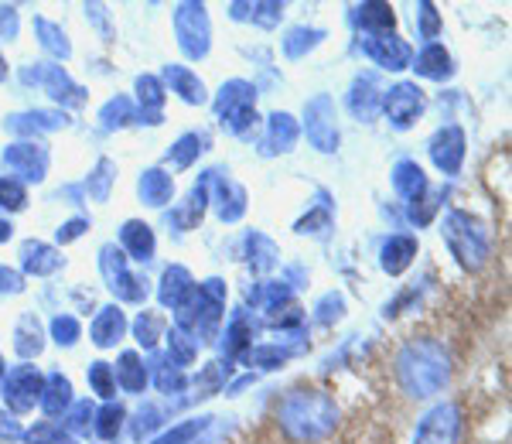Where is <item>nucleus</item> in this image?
I'll return each instance as SVG.
<instances>
[{"label": "nucleus", "mask_w": 512, "mask_h": 444, "mask_svg": "<svg viewBox=\"0 0 512 444\" xmlns=\"http://www.w3.org/2000/svg\"><path fill=\"white\" fill-rule=\"evenodd\" d=\"M120 250H123V253H130V260H137V263H147V260H151V257H154V250H158L151 226H147V222H140V219L123 222V229H120Z\"/></svg>", "instance_id": "nucleus-16"}, {"label": "nucleus", "mask_w": 512, "mask_h": 444, "mask_svg": "<svg viewBox=\"0 0 512 444\" xmlns=\"http://www.w3.org/2000/svg\"><path fill=\"white\" fill-rule=\"evenodd\" d=\"M21 287H24V277L18 274V270L0 267V294H18Z\"/></svg>", "instance_id": "nucleus-58"}, {"label": "nucleus", "mask_w": 512, "mask_h": 444, "mask_svg": "<svg viewBox=\"0 0 512 444\" xmlns=\"http://www.w3.org/2000/svg\"><path fill=\"white\" fill-rule=\"evenodd\" d=\"M451 376V359L437 339H410L396 352V380L417 400H427L444 390Z\"/></svg>", "instance_id": "nucleus-1"}, {"label": "nucleus", "mask_w": 512, "mask_h": 444, "mask_svg": "<svg viewBox=\"0 0 512 444\" xmlns=\"http://www.w3.org/2000/svg\"><path fill=\"white\" fill-rule=\"evenodd\" d=\"M277 424L294 441H318L338 424V407L321 390H291L277 407Z\"/></svg>", "instance_id": "nucleus-2"}, {"label": "nucleus", "mask_w": 512, "mask_h": 444, "mask_svg": "<svg viewBox=\"0 0 512 444\" xmlns=\"http://www.w3.org/2000/svg\"><path fill=\"white\" fill-rule=\"evenodd\" d=\"M250 349H253V322L246 318V311H236L226 335H222V352H226L229 359H236V356H246Z\"/></svg>", "instance_id": "nucleus-30"}, {"label": "nucleus", "mask_w": 512, "mask_h": 444, "mask_svg": "<svg viewBox=\"0 0 512 444\" xmlns=\"http://www.w3.org/2000/svg\"><path fill=\"white\" fill-rule=\"evenodd\" d=\"M205 185H209V195L216 199V212L222 222H236L246 212V192L233 178H226L222 171H205Z\"/></svg>", "instance_id": "nucleus-13"}, {"label": "nucleus", "mask_w": 512, "mask_h": 444, "mask_svg": "<svg viewBox=\"0 0 512 444\" xmlns=\"http://www.w3.org/2000/svg\"><path fill=\"white\" fill-rule=\"evenodd\" d=\"M137 192H140V199H144L147 205L161 209V205H168L171 195H175V178H171L168 171H161V168H147L144 175H140V182H137Z\"/></svg>", "instance_id": "nucleus-21"}, {"label": "nucleus", "mask_w": 512, "mask_h": 444, "mask_svg": "<svg viewBox=\"0 0 512 444\" xmlns=\"http://www.w3.org/2000/svg\"><path fill=\"white\" fill-rule=\"evenodd\" d=\"M195 356H198V342L188 332H181V328H171V335H168V359L171 363H175L178 369L192 366Z\"/></svg>", "instance_id": "nucleus-39"}, {"label": "nucleus", "mask_w": 512, "mask_h": 444, "mask_svg": "<svg viewBox=\"0 0 512 444\" xmlns=\"http://www.w3.org/2000/svg\"><path fill=\"white\" fill-rule=\"evenodd\" d=\"M7 79V65H4V59H0V82Z\"/></svg>", "instance_id": "nucleus-63"}, {"label": "nucleus", "mask_w": 512, "mask_h": 444, "mask_svg": "<svg viewBox=\"0 0 512 444\" xmlns=\"http://www.w3.org/2000/svg\"><path fill=\"white\" fill-rule=\"evenodd\" d=\"M24 202H28V195H24V185L14 182V178H0V209L18 212V209H24Z\"/></svg>", "instance_id": "nucleus-51"}, {"label": "nucleus", "mask_w": 512, "mask_h": 444, "mask_svg": "<svg viewBox=\"0 0 512 444\" xmlns=\"http://www.w3.org/2000/svg\"><path fill=\"white\" fill-rule=\"evenodd\" d=\"M253 103H256V89L246 79H233V82H226V86L219 89L216 113L226 120V117H233V113L253 110Z\"/></svg>", "instance_id": "nucleus-20"}, {"label": "nucleus", "mask_w": 512, "mask_h": 444, "mask_svg": "<svg viewBox=\"0 0 512 444\" xmlns=\"http://www.w3.org/2000/svg\"><path fill=\"white\" fill-rule=\"evenodd\" d=\"M431 158L444 175H458L461 161H465V130L458 123H448L434 134L431 141Z\"/></svg>", "instance_id": "nucleus-15"}, {"label": "nucleus", "mask_w": 512, "mask_h": 444, "mask_svg": "<svg viewBox=\"0 0 512 444\" xmlns=\"http://www.w3.org/2000/svg\"><path fill=\"white\" fill-rule=\"evenodd\" d=\"M205 144H209V137L205 134H185V137H178V144L168 151V161L175 164V168H188L198 154L205 151Z\"/></svg>", "instance_id": "nucleus-40"}, {"label": "nucleus", "mask_w": 512, "mask_h": 444, "mask_svg": "<svg viewBox=\"0 0 512 444\" xmlns=\"http://www.w3.org/2000/svg\"><path fill=\"white\" fill-rule=\"evenodd\" d=\"M7 240H11V222L0 219V243H7Z\"/></svg>", "instance_id": "nucleus-62"}, {"label": "nucleus", "mask_w": 512, "mask_h": 444, "mask_svg": "<svg viewBox=\"0 0 512 444\" xmlns=\"http://www.w3.org/2000/svg\"><path fill=\"white\" fill-rule=\"evenodd\" d=\"M21 267L35 277H48L62 267V253L48 243H38V240H28L21 246Z\"/></svg>", "instance_id": "nucleus-19"}, {"label": "nucleus", "mask_w": 512, "mask_h": 444, "mask_svg": "<svg viewBox=\"0 0 512 444\" xmlns=\"http://www.w3.org/2000/svg\"><path fill=\"white\" fill-rule=\"evenodd\" d=\"M362 52H366L376 65H383V69H390V72H400V69H407V65L414 62L410 45L403 38H396L393 31H386V35H366V38H362Z\"/></svg>", "instance_id": "nucleus-12"}, {"label": "nucleus", "mask_w": 512, "mask_h": 444, "mask_svg": "<svg viewBox=\"0 0 512 444\" xmlns=\"http://www.w3.org/2000/svg\"><path fill=\"white\" fill-rule=\"evenodd\" d=\"M379 106H383L386 120L396 130H407L420 117V110H424V93H420V86H414V82H396L393 89L383 93V103Z\"/></svg>", "instance_id": "nucleus-10"}, {"label": "nucleus", "mask_w": 512, "mask_h": 444, "mask_svg": "<svg viewBox=\"0 0 512 444\" xmlns=\"http://www.w3.org/2000/svg\"><path fill=\"white\" fill-rule=\"evenodd\" d=\"M99 120H103L106 130H120V127H127V123L137 120V106L130 96H113V100L99 110Z\"/></svg>", "instance_id": "nucleus-35"}, {"label": "nucleus", "mask_w": 512, "mask_h": 444, "mask_svg": "<svg viewBox=\"0 0 512 444\" xmlns=\"http://www.w3.org/2000/svg\"><path fill=\"white\" fill-rule=\"evenodd\" d=\"M393 188H396V195L400 199H407V202H417L420 195L427 192V178H424V168H420L417 161H396V168H393Z\"/></svg>", "instance_id": "nucleus-25"}, {"label": "nucleus", "mask_w": 512, "mask_h": 444, "mask_svg": "<svg viewBox=\"0 0 512 444\" xmlns=\"http://www.w3.org/2000/svg\"><path fill=\"white\" fill-rule=\"evenodd\" d=\"M89 386H93L103 400H110L113 393H117V376H113V366L110 363H93V366H89Z\"/></svg>", "instance_id": "nucleus-50"}, {"label": "nucleus", "mask_w": 512, "mask_h": 444, "mask_svg": "<svg viewBox=\"0 0 512 444\" xmlns=\"http://www.w3.org/2000/svg\"><path fill=\"white\" fill-rule=\"evenodd\" d=\"M96 421V410L89 400H72V407L65 410V431L69 434H86Z\"/></svg>", "instance_id": "nucleus-46"}, {"label": "nucleus", "mask_w": 512, "mask_h": 444, "mask_svg": "<svg viewBox=\"0 0 512 444\" xmlns=\"http://www.w3.org/2000/svg\"><path fill=\"white\" fill-rule=\"evenodd\" d=\"M304 120H308V141L318 147V151H335L338 147V127H335V103L328 93L315 96L304 110Z\"/></svg>", "instance_id": "nucleus-11"}, {"label": "nucleus", "mask_w": 512, "mask_h": 444, "mask_svg": "<svg viewBox=\"0 0 512 444\" xmlns=\"http://www.w3.org/2000/svg\"><path fill=\"white\" fill-rule=\"evenodd\" d=\"M379 103H383V93H379L376 79L373 76H359L352 82V93H349V110L359 120H373L379 113Z\"/></svg>", "instance_id": "nucleus-23"}, {"label": "nucleus", "mask_w": 512, "mask_h": 444, "mask_svg": "<svg viewBox=\"0 0 512 444\" xmlns=\"http://www.w3.org/2000/svg\"><path fill=\"white\" fill-rule=\"evenodd\" d=\"M226 373H229L226 366L209 363V366L202 369V373H198V380H195V383H198V390H202L205 397H209V393H219L222 386H226Z\"/></svg>", "instance_id": "nucleus-52"}, {"label": "nucleus", "mask_w": 512, "mask_h": 444, "mask_svg": "<svg viewBox=\"0 0 512 444\" xmlns=\"http://www.w3.org/2000/svg\"><path fill=\"white\" fill-rule=\"evenodd\" d=\"M0 28L14 38V31H18V14H14V7H0Z\"/></svg>", "instance_id": "nucleus-61"}, {"label": "nucleus", "mask_w": 512, "mask_h": 444, "mask_svg": "<svg viewBox=\"0 0 512 444\" xmlns=\"http://www.w3.org/2000/svg\"><path fill=\"white\" fill-rule=\"evenodd\" d=\"M113 376H117V386L127 393H144L147 386V366L137 352H123L120 363L113 366Z\"/></svg>", "instance_id": "nucleus-32"}, {"label": "nucleus", "mask_w": 512, "mask_h": 444, "mask_svg": "<svg viewBox=\"0 0 512 444\" xmlns=\"http://www.w3.org/2000/svg\"><path fill=\"white\" fill-rule=\"evenodd\" d=\"M41 325L35 315H24L18 322V332H14V349H18L21 359H35L41 352Z\"/></svg>", "instance_id": "nucleus-34"}, {"label": "nucleus", "mask_w": 512, "mask_h": 444, "mask_svg": "<svg viewBox=\"0 0 512 444\" xmlns=\"http://www.w3.org/2000/svg\"><path fill=\"white\" fill-rule=\"evenodd\" d=\"M41 386H45V376H41L38 366H18V369H11V373H4V380H0V397H4V404L11 407L14 414H28L41 400Z\"/></svg>", "instance_id": "nucleus-8"}, {"label": "nucleus", "mask_w": 512, "mask_h": 444, "mask_svg": "<svg viewBox=\"0 0 512 444\" xmlns=\"http://www.w3.org/2000/svg\"><path fill=\"white\" fill-rule=\"evenodd\" d=\"M65 127V113L59 110H31V113H14L7 117V130L21 137H35V134H48V130Z\"/></svg>", "instance_id": "nucleus-17"}, {"label": "nucleus", "mask_w": 512, "mask_h": 444, "mask_svg": "<svg viewBox=\"0 0 512 444\" xmlns=\"http://www.w3.org/2000/svg\"><path fill=\"white\" fill-rule=\"evenodd\" d=\"M441 233L461 267H468V270L485 267V260H489V236H485V229L478 226L468 212H458V209L448 212Z\"/></svg>", "instance_id": "nucleus-4"}, {"label": "nucleus", "mask_w": 512, "mask_h": 444, "mask_svg": "<svg viewBox=\"0 0 512 444\" xmlns=\"http://www.w3.org/2000/svg\"><path fill=\"white\" fill-rule=\"evenodd\" d=\"M294 349H284V345H256V349L246 352V359H250L253 366H263V369H277L280 363H287V356H291Z\"/></svg>", "instance_id": "nucleus-48"}, {"label": "nucleus", "mask_w": 512, "mask_h": 444, "mask_svg": "<svg viewBox=\"0 0 512 444\" xmlns=\"http://www.w3.org/2000/svg\"><path fill=\"white\" fill-rule=\"evenodd\" d=\"M4 164L14 175H21L24 182H41L48 171V151L35 141H21L4 151Z\"/></svg>", "instance_id": "nucleus-14"}, {"label": "nucleus", "mask_w": 512, "mask_h": 444, "mask_svg": "<svg viewBox=\"0 0 512 444\" xmlns=\"http://www.w3.org/2000/svg\"><path fill=\"white\" fill-rule=\"evenodd\" d=\"M161 424H164V421H161V414H158V410H151V407H147V410H140V417H137V424H134V434H137V438H144V434L158 431Z\"/></svg>", "instance_id": "nucleus-55"}, {"label": "nucleus", "mask_w": 512, "mask_h": 444, "mask_svg": "<svg viewBox=\"0 0 512 444\" xmlns=\"http://www.w3.org/2000/svg\"><path fill=\"white\" fill-rule=\"evenodd\" d=\"M164 328H168V322H164L161 315H154V311H144V315L134 322V335L137 342L144 345V349H154L158 345V339L164 335Z\"/></svg>", "instance_id": "nucleus-43"}, {"label": "nucleus", "mask_w": 512, "mask_h": 444, "mask_svg": "<svg viewBox=\"0 0 512 444\" xmlns=\"http://www.w3.org/2000/svg\"><path fill=\"white\" fill-rule=\"evenodd\" d=\"M414 69L420 72V76L427 79H448L451 76V55L444 45H437V41H431V45L420 48V55L414 59Z\"/></svg>", "instance_id": "nucleus-31"}, {"label": "nucleus", "mask_w": 512, "mask_h": 444, "mask_svg": "<svg viewBox=\"0 0 512 444\" xmlns=\"http://www.w3.org/2000/svg\"><path fill=\"white\" fill-rule=\"evenodd\" d=\"M461 431H465V417H461L458 404H437L427 410L417 424L414 444H458Z\"/></svg>", "instance_id": "nucleus-7"}, {"label": "nucleus", "mask_w": 512, "mask_h": 444, "mask_svg": "<svg viewBox=\"0 0 512 444\" xmlns=\"http://www.w3.org/2000/svg\"><path fill=\"white\" fill-rule=\"evenodd\" d=\"M342 308H345L342 298H338V294H328V298L318 304V318L321 322H332V318L342 315Z\"/></svg>", "instance_id": "nucleus-57"}, {"label": "nucleus", "mask_w": 512, "mask_h": 444, "mask_svg": "<svg viewBox=\"0 0 512 444\" xmlns=\"http://www.w3.org/2000/svg\"><path fill=\"white\" fill-rule=\"evenodd\" d=\"M192 291H195V281H192V274H188L185 267H168V270H164L161 291H158L164 308H171V311L181 308V301H185Z\"/></svg>", "instance_id": "nucleus-26"}, {"label": "nucleus", "mask_w": 512, "mask_h": 444, "mask_svg": "<svg viewBox=\"0 0 512 444\" xmlns=\"http://www.w3.org/2000/svg\"><path fill=\"white\" fill-rule=\"evenodd\" d=\"M352 21L362 35H386V31H393V24H396L390 4H359L352 14Z\"/></svg>", "instance_id": "nucleus-27"}, {"label": "nucleus", "mask_w": 512, "mask_h": 444, "mask_svg": "<svg viewBox=\"0 0 512 444\" xmlns=\"http://www.w3.org/2000/svg\"><path fill=\"white\" fill-rule=\"evenodd\" d=\"M417 257V240L414 236H390L383 243V270L386 274H403Z\"/></svg>", "instance_id": "nucleus-29"}, {"label": "nucleus", "mask_w": 512, "mask_h": 444, "mask_svg": "<svg viewBox=\"0 0 512 444\" xmlns=\"http://www.w3.org/2000/svg\"><path fill=\"white\" fill-rule=\"evenodd\" d=\"M222 308H226V284L205 281L181 301V308H175V328L188 332L195 342H209L222 322Z\"/></svg>", "instance_id": "nucleus-3"}, {"label": "nucleus", "mask_w": 512, "mask_h": 444, "mask_svg": "<svg viewBox=\"0 0 512 444\" xmlns=\"http://www.w3.org/2000/svg\"><path fill=\"white\" fill-rule=\"evenodd\" d=\"M35 31H38V41H41V48L45 52H52L55 59H69L72 55V45H69V38H65V31L59 28V24H52V21H45V18H35Z\"/></svg>", "instance_id": "nucleus-36"}, {"label": "nucleus", "mask_w": 512, "mask_h": 444, "mask_svg": "<svg viewBox=\"0 0 512 444\" xmlns=\"http://www.w3.org/2000/svg\"><path fill=\"white\" fill-rule=\"evenodd\" d=\"M24 441H28V444H76V438H72V434L65 431L62 424H55V421L35 424L28 434H24Z\"/></svg>", "instance_id": "nucleus-44"}, {"label": "nucleus", "mask_w": 512, "mask_h": 444, "mask_svg": "<svg viewBox=\"0 0 512 444\" xmlns=\"http://www.w3.org/2000/svg\"><path fill=\"white\" fill-rule=\"evenodd\" d=\"M325 226H328V212H311V216L297 222V233H321Z\"/></svg>", "instance_id": "nucleus-59"}, {"label": "nucleus", "mask_w": 512, "mask_h": 444, "mask_svg": "<svg viewBox=\"0 0 512 444\" xmlns=\"http://www.w3.org/2000/svg\"><path fill=\"white\" fill-rule=\"evenodd\" d=\"M21 438H24L21 424L7 410H0V441H21Z\"/></svg>", "instance_id": "nucleus-56"}, {"label": "nucleus", "mask_w": 512, "mask_h": 444, "mask_svg": "<svg viewBox=\"0 0 512 444\" xmlns=\"http://www.w3.org/2000/svg\"><path fill=\"white\" fill-rule=\"evenodd\" d=\"M147 376H154V383H158L161 393H178L181 386H185V376H181V369L171 363V359H164V356L151 359V369H147Z\"/></svg>", "instance_id": "nucleus-38"}, {"label": "nucleus", "mask_w": 512, "mask_h": 444, "mask_svg": "<svg viewBox=\"0 0 512 444\" xmlns=\"http://www.w3.org/2000/svg\"><path fill=\"white\" fill-rule=\"evenodd\" d=\"M41 410H45L48 417H62L65 410L72 407V383H69V376H62V373H52V376H45V386H41Z\"/></svg>", "instance_id": "nucleus-22"}, {"label": "nucleus", "mask_w": 512, "mask_h": 444, "mask_svg": "<svg viewBox=\"0 0 512 444\" xmlns=\"http://www.w3.org/2000/svg\"><path fill=\"white\" fill-rule=\"evenodd\" d=\"M89 229V219H72V222H65V226L59 229V243H72V240H79L82 233Z\"/></svg>", "instance_id": "nucleus-60"}, {"label": "nucleus", "mask_w": 512, "mask_h": 444, "mask_svg": "<svg viewBox=\"0 0 512 444\" xmlns=\"http://www.w3.org/2000/svg\"><path fill=\"white\" fill-rule=\"evenodd\" d=\"M24 82H38V86H45V93L52 96L55 103L62 106H82L86 103V89L76 86V82L69 79V72L62 69V65H48V62H38L35 69H24Z\"/></svg>", "instance_id": "nucleus-9"}, {"label": "nucleus", "mask_w": 512, "mask_h": 444, "mask_svg": "<svg viewBox=\"0 0 512 444\" xmlns=\"http://www.w3.org/2000/svg\"><path fill=\"white\" fill-rule=\"evenodd\" d=\"M123 332H127V318H123V311L117 308V304L99 308V315L93 318V325H89V335H93V342L99 345V349L117 345L123 339Z\"/></svg>", "instance_id": "nucleus-18"}, {"label": "nucleus", "mask_w": 512, "mask_h": 444, "mask_svg": "<svg viewBox=\"0 0 512 444\" xmlns=\"http://www.w3.org/2000/svg\"><path fill=\"white\" fill-rule=\"evenodd\" d=\"M164 79H168L171 93H178L185 103H192V106L205 103V86L192 69H185V65H168V69H164Z\"/></svg>", "instance_id": "nucleus-28"}, {"label": "nucleus", "mask_w": 512, "mask_h": 444, "mask_svg": "<svg viewBox=\"0 0 512 444\" xmlns=\"http://www.w3.org/2000/svg\"><path fill=\"white\" fill-rule=\"evenodd\" d=\"M297 144V123L291 113H274L267 120V137H263V154H284Z\"/></svg>", "instance_id": "nucleus-24"}, {"label": "nucleus", "mask_w": 512, "mask_h": 444, "mask_svg": "<svg viewBox=\"0 0 512 444\" xmlns=\"http://www.w3.org/2000/svg\"><path fill=\"white\" fill-rule=\"evenodd\" d=\"M250 267L256 274H267V270L277 267V243L263 233H250Z\"/></svg>", "instance_id": "nucleus-37"}, {"label": "nucleus", "mask_w": 512, "mask_h": 444, "mask_svg": "<svg viewBox=\"0 0 512 444\" xmlns=\"http://www.w3.org/2000/svg\"><path fill=\"white\" fill-rule=\"evenodd\" d=\"M205 424H209V417H198V421H181L178 427H171L168 434H161V438L151 441V444H192V438L202 434Z\"/></svg>", "instance_id": "nucleus-49"}, {"label": "nucleus", "mask_w": 512, "mask_h": 444, "mask_svg": "<svg viewBox=\"0 0 512 444\" xmlns=\"http://www.w3.org/2000/svg\"><path fill=\"white\" fill-rule=\"evenodd\" d=\"M0 380H4V366H0Z\"/></svg>", "instance_id": "nucleus-64"}, {"label": "nucleus", "mask_w": 512, "mask_h": 444, "mask_svg": "<svg viewBox=\"0 0 512 444\" xmlns=\"http://www.w3.org/2000/svg\"><path fill=\"white\" fill-rule=\"evenodd\" d=\"M284 14V4H233V18H250L260 28H274Z\"/></svg>", "instance_id": "nucleus-41"}, {"label": "nucleus", "mask_w": 512, "mask_h": 444, "mask_svg": "<svg viewBox=\"0 0 512 444\" xmlns=\"http://www.w3.org/2000/svg\"><path fill=\"white\" fill-rule=\"evenodd\" d=\"M321 38H325V31H318V28H294L291 35L284 38V55L287 59H301V55H308Z\"/></svg>", "instance_id": "nucleus-42"}, {"label": "nucleus", "mask_w": 512, "mask_h": 444, "mask_svg": "<svg viewBox=\"0 0 512 444\" xmlns=\"http://www.w3.org/2000/svg\"><path fill=\"white\" fill-rule=\"evenodd\" d=\"M123 417H127V410H123L120 404H106V407L96 414V421H93L96 434H99L103 441H113V438L120 434V427H123Z\"/></svg>", "instance_id": "nucleus-45"}, {"label": "nucleus", "mask_w": 512, "mask_h": 444, "mask_svg": "<svg viewBox=\"0 0 512 444\" xmlns=\"http://www.w3.org/2000/svg\"><path fill=\"white\" fill-rule=\"evenodd\" d=\"M175 35L178 45L188 59H205L212 45V28H209V14L202 4H178L175 11Z\"/></svg>", "instance_id": "nucleus-6"}, {"label": "nucleus", "mask_w": 512, "mask_h": 444, "mask_svg": "<svg viewBox=\"0 0 512 444\" xmlns=\"http://www.w3.org/2000/svg\"><path fill=\"white\" fill-rule=\"evenodd\" d=\"M99 270H103L106 277V287H110L113 294H117L120 301H134L140 304L147 298V281L137 274H130L127 270V253L120 250V246H103L99 250Z\"/></svg>", "instance_id": "nucleus-5"}, {"label": "nucleus", "mask_w": 512, "mask_h": 444, "mask_svg": "<svg viewBox=\"0 0 512 444\" xmlns=\"http://www.w3.org/2000/svg\"><path fill=\"white\" fill-rule=\"evenodd\" d=\"M113 161L110 158H103L93 168V175H89V182H86V188H89V195H93L96 202H106L110 199V185H113Z\"/></svg>", "instance_id": "nucleus-47"}, {"label": "nucleus", "mask_w": 512, "mask_h": 444, "mask_svg": "<svg viewBox=\"0 0 512 444\" xmlns=\"http://www.w3.org/2000/svg\"><path fill=\"white\" fill-rule=\"evenodd\" d=\"M79 332H82V328H79V322L72 315H59L52 322V335H55V342H59V345H76Z\"/></svg>", "instance_id": "nucleus-53"}, {"label": "nucleus", "mask_w": 512, "mask_h": 444, "mask_svg": "<svg viewBox=\"0 0 512 444\" xmlns=\"http://www.w3.org/2000/svg\"><path fill=\"white\" fill-rule=\"evenodd\" d=\"M137 100L144 110L137 113V120L144 117L147 123H161V106H164V86L154 76H140L137 79Z\"/></svg>", "instance_id": "nucleus-33"}, {"label": "nucleus", "mask_w": 512, "mask_h": 444, "mask_svg": "<svg viewBox=\"0 0 512 444\" xmlns=\"http://www.w3.org/2000/svg\"><path fill=\"white\" fill-rule=\"evenodd\" d=\"M420 35L424 38H434L437 35V28H441V18H437V11H434V4H420Z\"/></svg>", "instance_id": "nucleus-54"}]
</instances>
